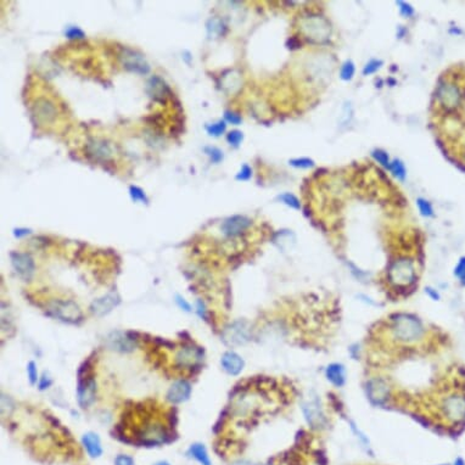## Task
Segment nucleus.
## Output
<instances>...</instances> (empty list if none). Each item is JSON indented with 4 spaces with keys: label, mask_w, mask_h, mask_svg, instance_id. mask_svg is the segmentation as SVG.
Segmentation results:
<instances>
[{
    "label": "nucleus",
    "mask_w": 465,
    "mask_h": 465,
    "mask_svg": "<svg viewBox=\"0 0 465 465\" xmlns=\"http://www.w3.org/2000/svg\"><path fill=\"white\" fill-rule=\"evenodd\" d=\"M391 331L393 338L402 343H413L424 335V325L418 317L409 313H398L392 317Z\"/></svg>",
    "instance_id": "nucleus-1"
},
{
    "label": "nucleus",
    "mask_w": 465,
    "mask_h": 465,
    "mask_svg": "<svg viewBox=\"0 0 465 465\" xmlns=\"http://www.w3.org/2000/svg\"><path fill=\"white\" fill-rule=\"evenodd\" d=\"M300 32L312 43H324L329 41L333 28L328 20L318 14H307L298 22Z\"/></svg>",
    "instance_id": "nucleus-2"
},
{
    "label": "nucleus",
    "mask_w": 465,
    "mask_h": 465,
    "mask_svg": "<svg viewBox=\"0 0 465 465\" xmlns=\"http://www.w3.org/2000/svg\"><path fill=\"white\" fill-rule=\"evenodd\" d=\"M388 280L397 288H407L415 280V267L412 259H396L388 268Z\"/></svg>",
    "instance_id": "nucleus-3"
},
{
    "label": "nucleus",
    "mask_w": 465,
    "mask_h": 465,
    "mask_svg": "<svg viewBox=\"0 0 465 465\" xmlns=\"http://www.w3.org/2000/svg\"><path fill=\"white\" fill-rule=\"evenodd\" d=\"M48 312L54 318H58L66 323H78L83 318V313L79 306L73 301L56 300L48 306Z\"/></svg>",
    "instance_id": "nucleus-4"
},
{
    "label": "nucleus",
    "mask_w": 465,
    "mask_h": 465,
    "mask_svg": "<svg viewBox=\"0 0 465 465\" xmlns=\"http://www.w3.org/2000/svg\"><path fill=\"white\" fill-rule=\"evenodd\" d=\"M222 340L228 346H241L251 340V328L246 320L229 324L222 333Z\"/></svg>",
    "instance_id": "nucleus-5"
},
{
    "label": "nucleus",
    "mask_w": 465,
    "mask_h": 465,
    "mask_svg": "<svg viewBox=\"0 0 465 465\" xmlns=\"http://www.w3.org/2000/svg\"><path fill=\"white\" fill-rule=\"evenodd\" d=\"M121 63L127 71L138 75H148L150 72V65L145 56L137 50L130 48H121L118 54Z\"/></svg>",
    "instance_id": "nucleus-6"
},
{
    "label": "nucleus",
    "mask_w": 465,
    "mask_h": 465,
    "mask_svg": "<svg viewBox=\"0 0 465 465\" xmlns=\"http://www.w3.org/2000/svg\"><path fill=\"white\" fill-rule=\"evenodd\" d=\"M31 115L34 122L39 126L51 125L56 120L58 110L50 99L42 98L36 99L31 106Z\"/></svg>",
    "instance_id": "nucleus-7"
},
{
    "label": "nucleus",
    "mask_w": 465,
    "mask_h": 465,
    "mask_svg": "<svg viewBox=\"0 0 465 465\" xmlns=\"http://www.w3.org/2000/svg\"><path fill=\"white\" fill-rule=\"evenodd\" d=\"M140 444L145 446H156L166 442L167 440V431L165 426L158 422H147L145 426L142 427L139 432Z\"/></svg>",
    "instance_id": "nucleus-8"
},
{
    "label": "nucleus",
    "mask_w": 465,
    "mask_h": 465,
    "mask_svg": "<svg viewBox=\"0 0 465 465\" xmlns=\"http://www.w3.org/2000/svg\"><path fill=\"white\" fill-rule=\"evenodd\" d=\"M442 412L449 422L458 423L465 419V396L454 393L444 398Z\"/></svg>",
    "instance_id": "nucleus-9"
},
{
    "label": "nucleus",
    "mask_w": 465,
    "mask_h": 465,
    "mask_svg": "<svg viewBox=\"0 0 465 465\" xmlns=\"http://www.w3.org/2000/svg\"><path fill=\"white\" fill-rule=\"evenodd\" d=\"M437 99L446 110H454L461 105L462 94L458 86L453 83H442L437 88Z\"/></svg>",
    "instance_id": "nucleus-10"
},
{
    "label": "nucleus",
    "mask_w": 465,
    "mask_h": 465,
    "mask_svg": "<svg viewBox=\"0 0 465 465\" xmlns=\"http://www.w3.org/2000/svg\"><path fill=\"white\" fill-rule=\"evenodd\" d=\"M85 152L91 160L99 161V162H106L111 160L113 151L112 147L108 142L99 138H93L89 140L85 145Z\"/></svg>",
    "instance_id": "nucleus-11"
},
{
    "label": "nucleus",
    "mask_w": 465,
    "mask_h": 465,
    "mask_svg": "<svg viewBox=\"0 0 465 465\" xmlns=\"http://www.w3.org/2000/svg\"><path fill=\"white\" fill-rule=\"evenodd\" d=\"M252 221L246 216H241V214H235V216L229 217L226 221L222 223L221 232L228 237H235L241 235L247 229L251 227Z\"/></svg>",
    "instance_id": "nucleus-12"
},
{
    "label": "nucleus",
    "mask_w": 465,
    "mask_h": 465,
    "mask_svg": "<svg viewBox=\"0 0 465 465\" xmlns=\"http://www.w3.org/2000/svg\"><path fill=\"white\" fill-rule=\"evenodd\" d=\"M302 412L306 420L312 427H320L325 423L323 409L320 407L318 398L310 397L302 403Z\"/></svg>",
    "instance_id": "nucleus-13"
},
{
    "label": "nucleus",
    "mask_w": 465,
    "mask_h": 465,
    "mask_svg": "<svg viewBox=\"0 0 465 465\" xmlns=\"http://www.w3.org/2000/svg\"><path fill=\"white\" fill-rule=\"evenodd\" d=\"M11 258V264L14 267L15 272L21 276L22 279H29L34 273L36 264H34L33 258L28 254L23 252H12L10 254Z\"/></svg>",
    "instance_id": "nucleus-14"
},
{
    "label": "nucleus",
    "mask_w": 465,
    "mask_h": 465,
    "mask_svg": "<svg viewBox=\"0 0 465 465\" xmlns=\"http://www.w3.org/2000/svg\"><path fill=\"white\" fill-rule=\"evenodd\" d=\"M367 396L373 404H384L390 396V387L384 380L381 379H370L367 382Z\"/></svg>",
    "instance_id": "nucleus-15"
},
{
    "label": "nucleus",
    "mask_w": 465,
    "mask_h": 465,
    "mask_svg": "<svg viewBox=\"0 0 465 465\" xmlns=\"http://www.w3.org/2000/svg\"><path fill=\"white\" fill-rule=\"evenodd\" d=\"M174 359L180 368H192L201 362L202 352L194 346H184L177 351Z\"/></svg>",
    "instance_id": "nucleus-16"
},
{
    "label": "nucleus",
    "mask_w": 465,
    "mask_h": 465,
    "mask_svg": "<svg viewBox=\"0 0 465 465\" xmlns=\"http://www.w3.org/2000/svg\"><path fill=\"white\" fill-rule=\"evenodd\" d=\"M120 297L117 294L110 293L107 295L94 300L90 305V312L96 317H104L110 313L120 303Z\"/></svg>",
    "instance_id": "nucleus-17"
},
{
    "label": "nucleus",
    "mask_w": 465,
    "mask_h": 465,
    "mask_svg": "<svg viewBox=\"0 0 465 465\" xmlns=\"http://www.w3.org/2000/svg\"><path fill=\"white\" fill-rule=\"evenodd\" d=\"M147 91L150 98L154 99V101H157V103L161 104L166 103L167 96L172 95V91H170L169 86L167 85V83H166L162 78L158 77V76H152V77L148 81Z\"/></svg>",
    "instance_id": "nucleus-18"
},
{
    "label": "nucleus",
    "mask_w": 465,
    "mask_h": 465,
    "mask_svg": "<svg viewBox=\"0 0 465 465\" xmlns=\"http://www.w3.org/2000/svg\"><path fill=\"white\" fill-rule=\"evenodd\" d=\"M106 345L116 352H130L134 350L137 343H135L134 338H129L127 334L122 333V331H115L107 336Z\"/></svg>",
    "instance_id": "nucleus-19"
},
{
    "label": "nucleus",
    "mask_w": 465,
    "mask_h": 465,
    "mask_svg": "<svg viewBox=\"0 0 465 465\" xmlns=\"http://www.w3.org/2000/svg\"><path fill=\"white\" fill-rule=\"evenodd\" d=\"M96 382L94 379H88L83 382H79L77 388V401L82 408H88L95 401Z\"/></svg>",
    "instance_id": "nucleus-20"
},
{
    "label": "nucleus",
    "mask_w": 465,
    "mask_h": 465,
    "mask_svg": "<svg viewBox=\"0 0 465 465\" xmlns=\"http://www.w3.org/2000/svg\"><path fill=\"white\" fill-rule=\"evenodd\" d=\"M191 395V385L185 380L175 381L167 392V400L172 403H182L189 400Z\"/></svg>",
    "instance_id": "nucleus-21"
},
{
    "label": "nucleus",
    "mask_w": 465,
    "mask_h": 465,
    "mask_svg": "<svg viewBox=\"0 0 465 465\" xmlns=\"http://www.w3.org/2000/svg\"><path fill=\"white\" fill-rule=\"evenodd\" d=\"M222 368L224 372L228 373L229 375H237L242 372L245 367V362L237 353L229 351L222 356L221 359Z\"/></svg>",
    "instance_id": "nucleus-22"
},
{
    "label": "nucleus",
    "mask_w": 465,
    "mask_h": 465,
    "mask_svg": "<svg viewBox=\"0 0 465 465\" xmlns=\"http://www.w3.org/2000/svg\"><path fill=\"white\" fill-rule=\"evenodd\" d=\"M221 82L223 90L226 91V93L232 94V95L236 94L242 86L241 75H240V72H237V71L235 70L227 71V72L222 76Z\"/></svg>",
    "instance_id": "nucleus-23"
},
{
    "label": "nucleus",
    "mask_w": 465,
    "mask_h": 465,
    "mask_svg": "<svg viewBox=\"0 0 465 465\" xmlns=\"http://www.w3.org/2000/svg\"><path fill=\"white\" fill-rule=\"evenodd\" d=\"M273 244L275 245L280 251L289 252L295 247L296 235L291 231H279L274 234Z\"/></svg>",
    "instance_id": "nucleus-24"
},
{
    "label": "nucleus",
    "mask_w": 465,
    "mask_h": 465,
    "mask_svg": "<svg viewBox=\"0 0 465 465\" xmlns=\"http://www.w3.org/2000/svg\"><path fill=\"white\" fill-rule=\"evenodd\" d=\"M325 377L334 386L341 387L346 382V370L345 367L340 363H331L326 367Z\"/></svg>",
    "instance_id": "nucleus-25"
},
{
    "label": "nucleus",
    "mask_w": 465,
    "mask_h": 465,
    "mask_svg": "<svg viewBox=\"0 0 465 465\" xmlns=\"http://www.w3.org/2000/svg\"><path fill=\"white\" fill-rule=\"evenodd\" d=\"M82 442H83L84 448L86 449V452H88V454L91 458H99L103 454L101 441L98 435L94 434V432H86L82 437Z\"/></svg>",
    "instance_id": "nucleus-26"
},
{
    "label": "nucleus",
    "mask_w": 465,
    "mask_h": 465,
    "mask_svg": "<svg viewBox=\"0 0 465 465\" xmlns=\"http://www.w3.org/2000/svg\"><path fill=\"white\" fill-rule=\"evenodd\" d=\"M206 31L207 37L210 39H217L219 37H223L227 32V26L224 21L219 17H211L206 22Z\"/></svg>",
    "instance_id": "nucleus-27"
},
{
    "label": "nucleus",
    "mask_w": 465,
    "mask_h": 465,
    "mask_svg": "<svg viewBox=\"0 0 465 465\" xmlns=\"http://www.w3.org/2000/svg\"><path fill=\"white\" fill-rule=\"evenodd\" d=\"M190 457L195 459L196 462H199L201 465H211L212 462L210 459L209 452H207L206 447L201 444H192L190 446L189 451H188Z\"/></svg>",
    "instance_id": "nucleus-28"
},
{
    "label": "nucleus",
    "mask_w": 465,
    "mask_h": 465,
    "mask_svg": "<svg viewBox=\"0 0 465 465\" xmlns=\"http://www.w3.org/2000/svg\"><path fill=\"white\" fill-rule=\"evenodd\" d=\"M388 169L391 170V173H392V174L395 175L397 179H400V180H404L405 179V175H407V169H405L404 163H403L401 160H397V158H396V160L391 161L390 166H388Z\"/></svg>",
    "instance_id": "nucleus-29"
},
{
    "label": "nucleus",
    "mask_w": 465,
    "mask_h": 465,
    "mask_svg": "<svg viewBox=\"0 0 465 465\" xmlns=\"http://www.w3.org/2000/svg\"><path fill=\"white\" fill-rule=\"evenodd\" d=\"M276 200H278V201H280V202H283L284 205L289 206L290 209H294V210H300L301 209L300 200H298L297 197H296L294 194H290V192H284V194L279 195V196L276 197Z\"/></svg>",
    "instance_id": "nucleus-30"
},
{
    "label": "nucleus",
    "mask_w": 465,
    "mask_h": 465,
    "mask_svg": "<svg viewBox=\"0 0 465 465\" xmlns=\"http://www.w3.org/2000/svg\"><path fill=\"white\" fill-rule=\"evenodd\" d=\"M356 73V67L355 63H352L351 60H347L343 63V65L341 66V71H340V77L342 81H352L353 77H355Z\"/></svg>",
    "instance_id": "nucleus-31"
},
{
    "label": "nucleus",
    "mask_w": 465,
    "mask_h": 465,
    "mask_svg": "<svg viewBox=\"0 0 465 465\" xmlns=\"http://www.w3.org/2000/svg\"><path fill=\"white\" fill-rule=\"evenodd\" d=\"M350 424H351V430H352V431H353V434L356 435V437H357V440H358V441L360 442V444H362V447H363V448H365V451H367L368 453L373 454L372 449H370V442H369V439H368V437L365 436V434H363V432L360 431L359 429H358V426H357V425L355 424V423H352V422H351Z\"/></svg>",
    "instance_id": "nucleus-32"
},
{
    "label": "nucleus",
    "mask_w": 465,
    "mask_h": 465,
    "mask_svg": "<svg viewBox=\"0 0 465 465\" xmlns=\"http://www.w3.org/2000/svg\"><path fill=\"white\" fill-rule=\"evenodd\" d=\"M205 128H206V132L209 133L210 135H212V137H219V135H222L226 132L227 123L226 121H218L217 123L206 125Z\"/></svg>",
    "instance_id": "nucleus-33"
},
{
    "label": "nucleus",
    "mask_w": 465,
    "mask_h": 465,
    "mask_svg": "<svg viewBox=\"0 0 465 465\" xmlns=\"http://www.w3.org/2000/svg\"><path fill=\"white\" fill-rule=\"evenodd\" d=\"M129 194L133 201H139V202H143V204H148V202H149V199H148L144 190L140 189V188L137 187V185H130Z\"/></svg>",
    "instance_id": "nucleus-34"
},
{
    "label": "nucleus",
    "mask_w": 465,
    "mask_h": 465,
    "mask_svg": "<svg viewBox=\"0 0 465 465\" xmlns=\"http://www.w3.org/2000/svg\"><path fill=\"white\" fill-rule=\"evenodd\" d=\"M384 65V61L379 60V59H372L368 63H365L364 68H363V75L364 76H369L373 75V73L378 72V71L381 68V66Z\"/></svg>",
    "instance_id": "nucleus-35"
},
{
    "label": "nucleus",
    "mask_w": 465,
    "mask_h": 465,
    "mask_svg": "<svg viewBox=\"0 0 465 465\" xmlns=\"http://www.w3.org/2000/svg\"><path fill=\"white\" fill-rule=\"evenodd\" d=\"M289 165L295 168H302V169H308V168L314 167V161L310 157H300L293 158L289 161Z\"/></svg>",
    "instance_id": "nucleus-36"
},
{
    "label": "nucleus",
    "mask_w": 465,
    "mask_h": 465,
    "mask_svg": "<svg viewBox=\"0 0 465 465\" xmlns=\"http://www.w3.org/2000/svg\"><path fill=\"white\" fill-rule=\"evenodd\" d=\"M352 117H353L352 105H351L350 103H345V105H343V108H342V115H341L340 117V126H342V127H347L348 123L352 121Z\"/></svg>",
    "instance_id": "nucleus-37"
},
{
    "label": "nucleus",
    "mask_w": 465,
    "mask_h": 465,
    "mask_svg": "<svg viewBox=\"0 0 465 465\" xmlns=\"http://www.w3.org/2000/svg\"><path fill=\"white\" fill-rule=\"evenodd\" d=\"M417 205L419 207V211L422 213V216L424 217H432L434 216V209H432V205L430 204L427 200L423 199V197H419L417 200Z\"/></svg>",
    "instance_id": "nucleus-38"
},
{
    "label": "nucleus",
    "mask_w": 465,
    "mask_h": 465,
    "mask_svg": "<svg viewBox=\"0 0 465 465\" xmlns=\"http://www.w3.org/2000/svg\"><path fill=\"white\" fill-rule=\"evenodd\" d=\"M204 151H205V154L209 156L210 160H211V162H213V163H219L222 160H223V157H224L223 151H222V150H219L218 148L206 147L204 149Z\"/></svg>",
    "instance_id": "nucleus-39"
},
{
    "label": "nucleus",
    "mask_w": 465,
    "mask_h": 465,
    "mask_svg": "<svg viewBox=\"0 0 465 465\" xmlns=\"http://www.w3.org/2000/svg\"><path fill=\"white\" fill-rule=\"evenodd\" d=\"M372 156L374 157L375 161H378V162H379L380 165L382 166V167L388 168L391 161H390V157H388L387 152H385L384 150L377 149V150H374V151L372 152Z\"/></svg>",
    "instance_id": "nucleus-40"
},
{
    "label": "nucleus",
    "mask_w": 465,
    "mask_h": 465,
    "mask_svg": "<svg viewBox=\"0 0 465 465\" xmlns=\"http://www.w3.org/2000/svg\"><path fill=\"white\" fill-rule=\"evenodd\" d=\"M242 139H244V134L240 130H232L227 134V142L232 145V147L237 148L241 144Z\"/></svg>",
    "instance_id": "nucleus-41"
},
{
    "label": "nucleus",
    "mask_w": 465,
    "mask_h": 465,
    "mask_svg": "<svg viewBox=\"0 0 465 465\" xmlns=\"http://www.w3.org/2000/svg\"><path fill=\"white\" fill-rule=\"evenodd\" d=\"M65 36L67 37L68 39H83L85 38V33L82 31L79 27H75V26H70L65 31Z\"/></svg>",
    "instance_id": "nucleus-42"
},
{
    "label": "nucleus",
    "mask_w": 465,
    "mask_h": 465,
    "mask_svg": "<svg viewBox=\"0 0 465 465\" xmlns=\"http://www.w3.org/2000/svg\"><path fill=\"white\" fill-rule=\"evenodd\" d=\"M252 177V168L250 167L247 163H244L240 169V172L235 175V179L236 180H241V182H246V180L251 179Z\"/></svg>",
    "instance_id": "nucleus-43"
},
{
    "label": "nucleus",
    "mask_w": 465,
    "mask_h": 465,
    "mask_svg": "<svg viewBox=\"0 0 465 465\" xmlns=\"http://www.w3.org/2000/svg\"><path fill=\"white\" fill-rule=\"evenodd\" d=\"M396 5L398 6L400 14L402 15V16L410 17V16H413V15H414V7H413L410 4H408V2L401 1V0H400V1L396 2Z\"/></svg>",
    "instance_id": "nucleus-44"
},
{
    "label": "nucleus",
    "mask_w": 465,
    "mask_h": 465,
    "mask_svg": "<svg viewBox=\"0 0 465 465\" xmlns=\"http://www.w3.org/2000/svg\"><path fill=\"white\" fill-rule=\"evenodd\" d=\"M27 375H28L29 382L32 385L37 384V381H38V370H37V364L34 362H29L27 364Z\"/></svg>",
    "instance_id": "nucleus-45"
},
{
    "label": "nucleus",
    "mask_w": 465,
    "mask_h": 465,
    "mask_svg": "<svg viewBox=\"0 0 465 465\" xmlns=\"http://www.w3.org/2000/svg\"><path fill=\"white\" fill-rule=\"evenodd\" d=\"M454 275L461 280L463 285H465V257H462L461 261L457 264L456 269H454Z\"/></svg>",
    "instance_id": "nucleus-46"
},
{
    "label": "nucleus",
    "mask_w": 465,
    "mask_h": 465,
    "mask_svg": "<svg viewBox=\"0 0 465 465\" xmlns=\"http://www.w3.org/2000/svg\"><path fill=\"white\" fill-rule=\"evenodd\" d=\"M224 118H226V122L232 123L234 126H239L242 122L241 116L236 112H232V111H226L224 112Z\"/></svg>",
    "instance_id": "nucleus-47"
},
{
    "label": "nucleus",
    "mask_w": 465,
    "mask_h": 465,
    "mask_svg": "<svg viewBox=\"0 0 465 465\" xmlns=\"http://www.w3.org/2000/svg\"><path fill=\"white\" fill-rule=\"evenodd\" d=\"M115 465H134V461L132 457L126 456V454H120L116 457Z\"/></svg>",
    "instance_id": "nucleus-48"
},
{
    "label": "nucleus",
    "mask_w": 465,
    "mask_h": 465,
    "mask_svg": "<svg viewBox=\"0 0 465 465\" xmlns=\"http://www.w3.org/2000/svg\"><path fill=\"white\" fill-rule=\"evenodd\" d=\"M175 302H177V305L179 306L182 310H184L187 312L191 311V306H190V303L187 302V300H185V298L180 297V296H177V297H175Z\"/></svg>",
    "instance_id": "nucleus-49"
},
{
    "label": "nucleus",
    "mask_w": 465,
    "mask_h": 465,
    "mask_svg": "<svg viewBox=\"0 0 465 465\" xmlns=\"http://www.w3.org/2000/svg\"><path fill=\"white\" fill-rule=\"evenodd\" d=\"M51 382H53V381H51L50 378L45 377V374H44V377L42 378L41 382H39V388H41V390H44V388H48V387L51 385Z\"/></svg>",
    "instance_id": "nucleus-50"
},
{
    "label": "nucleus",
    "mask_w": 465,
    "mask_h": 465,
    "mask_svg": "<svg viewBox=\"0 0 465 465\" xmlns=\"http://www.w3.org/2000/svg\"><path fill=\"white\" fill-rule=\"evenodd\" d=\"M29 232H31V231H29V229L19 228V229H15L14 235H15V236H16V237H22V236H26V235H28Z\"/></svg>",
    "instance_id": "nucleus-51"
},
{
    "label": "nucleus",
    "mask_w": 465,
    "mask_h": 465,
    "mask_svg": "<svg viewBox=\"0 0 465 465\" xmlns=\"http://www.w3.org/2000/svg\"><path fill=\"white\" fill-rule=\"evenodd\" d=\"M426 294L427 295L430 296V297L432 298V300H435V301H437V300H440V295H439V293H437L436 290H434V289H431V288H426Z\"/></svg>",
    "instance_id": "nucleus-52"
},
{
    "label": "nucleus",
    "mask_w": 465,
    "mask_h": 465,
    "mask_svg": "<svg viewBox=\"0 0 465 465\" xmlns=\"http://www.w3.org/2000/svg\"><path fill=\"white\" fill-rule=\"evenodd\" d=\"M231 465H258V464L254 463V462H250V461H236L234 462V463H232Z\"/></svg>",
    "instance_id": "nucleus-53"
},
{
    "label": "nucleus",
    "mask_w": 465,
    "mask_h": 465,
    "mask_svg": "<svg viewBox=\"0 0 465 465\" xmlns=\"http://www.w3.org/2000/svg\"><path fill=\"white\" fill-rule=\"evenodd\" d=\"M197 306H199V314H200V317H206V311H205L204 303L199 302V303H197Z\"/></svg>",
    "instance_id": "nucleus-54"
},
{
    "label": "nucleus",
    "mask_w": 465,
    "mask_h": 465,
    "mask_svg": "<svg viewBox=\"0 0 465 465\" xmlns=\"http://www.w3.org/2000/svg\"><path fill=\"white\" fill-rule=\"evenodd\" d=\"M453 465H465L464 459H463V458H457L456 461H454Z\"/></svg>",
    "instance_id": "nucleus-55"
},
{
    "label": "nucleus",
    "mask_w": 465,
    "mask_h": 465,
    "mask_svg": "<svg viewBox=\"0 0 465 465\" xmlns=\"http://www.w3.org/2000/svg\"><path fill=\"white\" fill-rule=\"evenodd\" d=\"M155 465H170V464L168 463V462H158V463H156Z\"/></svg>",
    "instance_id": "nucleus-56"
},
{
    "label": "nucleus",
    "mask_w": 465,
    "mask_h": 465,
    "mask_svg": "<svg viewBox=\"0 0 465 465\" xmlns=\"http://www.w3.org/2000/svg\"><path fill=\"white\" fill-rule=\"evenodd\" d=\"M441 465H448V464H441Z\"/></svg>",
    "instance_id": "nucleus-57"
}]
</instances>
